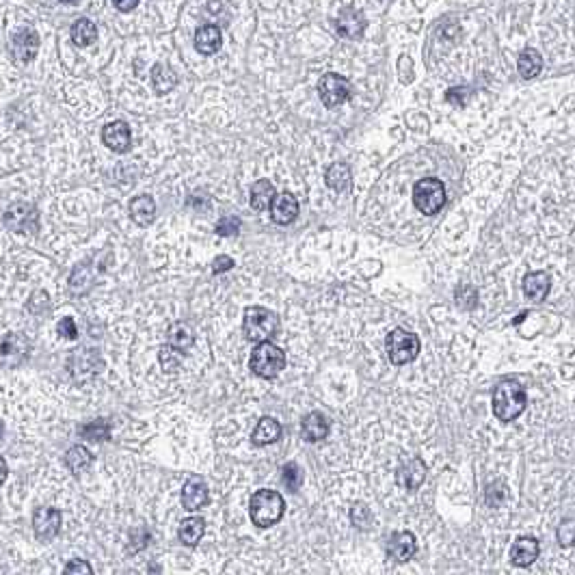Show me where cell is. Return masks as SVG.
Returning a JSON list of instances; mask_svg holds the SVG:
<instances>
[{
	"label": "cell",
	"mask_w": 575,
	"mask_h": 575,
	"mask_svg": "<svg viewBox=\"0 0 575 575\" xmlns=\"http://www.w3.org/2000/svg\"><path fill=\"white\" fill-rule=\"evenodd\" d=\"M461 95H467V89H465V87H452V89L446 91V100H448V102H454V104H459V106H463L465 100H463Z\"/></svg>",
	"instance_id": "cell-41"
},
{
	"label": "cell",
	"mask_w": 575,
	"mask_h": 575,
	"mask_svg": "<svg viewBox=\"0 0 575 575\" xmlns=\"http://www.w3.org/2000/svg\"><path fill=\"white\" fill-rule=\"evenodd\" d=\"M65 575H93V569L89 562L85 560H70L67 567H65Z\"/></svg>",
	"instance_id": "cell-38"
},
{
	"label": "cell",
	"mask_w": 575,
	"mask_h": 575,
	"mask_svg": "<svg viewBox=\"0 0 575 575\" xmlns=\"http://www.w3.org/2000/svg\"><path fill=\"white\" fill-rule=\"evenodd\" d=\"M517 67H519V74L524 78H528V81H530V78H537L541 74V70H543V56L537 50L528 48V50L521 52Z\"/></svg>",
	"instance_id": "cell-28"
},
{
	"label": "cell",
	"mask_w": 575,
	"mask_h": 575,
	"mask_svg": "<svg viewBox=\"0 0 575 575\" xmlns=\"http://www.w3.org/2000/svg\"><path fill=\"white\" fill-rule=\"evenodd\" d=\"M63 5H78V0H61Z\"/></svg>",
	"instance_id": "cell-45"
},
{
	"label": "cell",
	"mask_w": 575,
	"mask_h": 575,
	"mask_svg": "<svg viewBox=\"0 0 575 575\" xmlns=\"http://www.w3.org/2000/svg\"><path fill=\"white\" fill-rule=\"evenodd\" d=\"M33 530L39 541H44V543L52 541L58 534V530H61V512L50 506L37 508L33 515Z\"/></svg>",
	"instance_id": "cell-9"
},
{
	"label": "cell",
	"mask_w": 575,
	"mask_h": 575,
	"mask_svg": "<svg viewBox=\"0 0 575 575\" xmlns=\"http://www.w3.org/2000/svg\"><path fill=\"white\" fill-rule=\"evenodd\" d=\"M182 504L186 510H200L208 504V485L200 476H191L182 489Z\"/></svg>",
	"instance_id": "cell-16"
},
{
	"label": "cell",
	"mask_w": 575,
	"mask_h": 575,
	"mask_svg": "<svg viewBox=\"0 0 575 575\" xmlns=\"http://www.w3.org/2000/svg\"><path fill=\"white\" fill-rule=\"evenodd\" d=\"M385 346H387L389 362L396 364V366H405V364L413 362L415 357H418V353H420V338L415 333L405 331V329H394L387 335Z\"/></svg>",
	"instance_id": "cell-6"
},
{
	"label": "cell",
	"mask_w": 575,
	"mask_h": 575,
	"mask_svg": "<svg viewBox=\"0 0 575 575\" xmlns=\"http://www.w3.org/2000/svg\"><path fill=\"white\" fill-rule=\"evenodd\" d=\"M204 532H206V521L202 517H188L180 524V530H177V534H180V541L184 545H197L202 541L204 537Z\"/></svg>",
	"instance_id": "cell-26"
},
{
	"label": "cell",
	"mask_w": 575,
	"mask_h": 575,
	"mask_svg": "<svg viewBox=\"0 0 575 575\" xmlns=\"http://www.w3.org/2000/svg\"><path fill=\"white\" fill-rule=\"evenodd\" d=\"M350 517H353V524H355V526H359V528H362V519H366V521L370 524L372 515H370V510H368L366 506L357 504V506L353 508V515H350Z\"/></svg>",
	"instance_id": "cell-40"
},
{
	"label": "cell",
	"mask_w": 575,
	"mask_h": 575,
	"mask_svg": "<svg viewBox=\"0 0 575 575\" xmlns=\"http://www.w3.org/2000/svg\"><path fill=\"white\" fill-rule=\"evenodd\" d=\"M301 432L307 442H321L329 432V420L321 411H314V413L305 415V420L301 424Z\"/></svg>",
	"instance_id": "cell-21"
},
{
	"label": "cell",
	"mask_w": 575,
	"mask_h": 575,
	"mask_svg": "<svg viewBox=\"0 0 575 575\" xmlns=\"http://www.w3.org/2000/svg\"><path fill=\"white\" fill-rule=\"evenodd\" d=\"M128 210H130V219L136 225L145 227L154 221V216H156V202H154V197H149V195H138L130 202Z\"/></svg>",
	"instance_id": "cell-20"
},
{
	"label": "cell",
	"mask_w": 575,
	"mask_h": 575,
	"mask_svg": "<svg viewBox=\"0 0 575 575\" xmlns=\"http://www.w3.org/2000/svg\"><path fill=\"white\" fill-rule=\"evenodd\" d=\"M560 547H575V521H562L556 530Z\"/></svg>",
	"instance_id": "cell-35"
},
{
	"label": "cell",
	"mask_w": 575,
	"mask_h": 575,
	"mask_svg": "<svg viewBox=\"0 0 575 575\" xmlns=\"http://www.w3.org/2000/svg\"><path fill=\"white\" fill-rule=\"evenodd\" d=\"M551 288V277L545 270L539 273H528L524 277V292L532 301H545Z\"/></svg>",
	"instance_id": "cell-19"
},
{
	"label": "cell",
	"mask_w": 575,
	"mask_h": 575,
	"mask_svg": "<svg viewBox=\"0 0 575 575\" xmlns=\"http://www.w3.org/2000/svg\"><path fill=\"white\" fill-rule=\"evenodd\" d=\"M113 7L122 13H130L132 9L138 7V0H113Z\"/></svg>",
	"instance_id": "cell-44"
},
{
	"label": "cell",
	"mask_w": 575,
	"mask_h": 575,
	"mask_svg": "<svg viewBox=\"0 0 575 575\" xmlns=\"http://www.w3.org/2000/svg\"><path fill=\"white\" fill-rule=\"evenodd\" d=\"M424 478H426V463L420 457L403 459L398 469H396V483L407 491L418 489L424 483Z\"/></svg>",
	"instance_id": "cell-10"
},
{
	"label": "cell",
	"mask_w": 575,
	"mask_h": 575,
	"mask_svg": "<svg viewBox=\"0 0 575 575\" xmlns=\"http://www.w3.org/2000/svg\"><path fill=\"white\" fill-rule=\"evenodd\" d=\"M457 305L461 309H473L478 305V292L473 286H459L457 290Z\"/></svg>",
	"instance_id": "cell-33"
},
{
	"label": "cell",
	"mask_w": 575,
	"mask_h": 575,
	"mask_svg": "<svg viewBox=\"0 0 575 575\" xmlns=\"http://www.w3.org/2000/svg\"><path fill=\"white\" fill-rule=\"evenodd\" d=\"M229 268H234V260L232 257H227V255H219L214 260V264H212V270L219 275V273H225V270H229Z\"/></svg>",
	"instance_id": "cell-42"
},
{
	"label": "cell",
	"mask_w": 575,
	"mask_h": 575,
	"mask_svg": "<svg viewBox=\"0 0 575 575\" xmlns=\"http://www.w3.org/2000/svg\"><path fill=\"white\" fill-rule=\"evenodd\" d=\"M175 85H177V74L171 67H167L163 63L154 65V70H152V87H154L156 93H161V95L169 93Z\"/></svg>",
	"instance_id": "cell-25"
},
{
	"label": "cell",
	"mask_w": 575,
	"mask_h": 575,
	"mask_svg": "<svg viewBox=\"0 0 575 575\" xmlns=\"http://www.w3.org/2000/svg\"><path fill=\"white\" fill-rule=\"evenodd\" d=\"M280 437H282V424L273 418H262L253 430V444L257 446H268Z\"/></svg>",
	"instance_id": "cell-24"
},
{
	"label": "cell",
	"mask_w": 575,
	"mask_h": 575,
	"mask_svg": "<svg viewBox=\"0 0 575 575\" xmlns=\"http://www.w3.org/2000/svg\"><path fill=\"white\" fill-rule=\"evenodd\" d=\"M335 31L344 39H362L366 31V17L362 11L353 7H344L340 15L335 17Z\"/></svg>",
	"instance_id": "cell-11"
},
{
	"label": "cell",
	"mask_w": 575,
	"mask_h": 575,
	"mask_svg": "<svg viewBox=\"0 0 575 575\" xmlns=\"http://www.w3.org/2000/svg\"><path fill=\"white\" fill-rule=\"evenodd\" d=\"M37 221H39L37 208L31 206V204H26V202L13 204V206L5 212V223H7V227L13 229V232L35 234V232H37Z\"/></svg>",
	"instance_id": "cell-8"
},
{
	"label": "cell",
	"mask_w": 575,
	"mask_h": 575,
	"mask_svg": "<svg viewBox=\"0 0 575 575\" xmlns=\"http://www.w3.org/2000/svg\"><path fill=\"white\" fill-rule=\"evenodd\" d=\"M275 188L268 180H257L253 186H251V208L255 212H264L266 208L273 206L275 202Z\"/></svg>",
	"instance_id": "cell-23"
},
{
	"label": "cell",
	"mask_w": 575,
	"mask_h": 575,
	"mask_svg": "<svg viewBox=\"0 0 575 575\" xmlns=\"http://www.w3.org/2000/svg\"><path fill=\"white\" fill-rule=\"evenodd\" d=\"M318 95H321V100L327 108H335V106L348 102L350 85H348V81L344 76L329 72L318 81Z\"/></svg>",
	"instance_id": "cell-7"
},
{
	"label": "cell",
	"mask_w": 575,
	"mask_h": 575,
	"mask_svg": "<svg viewBox=\"0 0 575 575\" xmlns=\"http://www.w3.org/2000/svg\"><path fill=\"white\" fill-rule=\"evenodd\" d=\"M249 510H251V519H253L255 526L268 528V526H275L284 517L286 502L282 498V493L270 491V489H262V491L253 493Z\"/></svg>",
	"instance_id": "cell-2"
},
{
	"label": "cell",
	"mask_w": 575,
	"mask_h": 575,
	"mask_svg": "<svg viewBox=\"0 0 575 575\" xmlns=\"http://www.w3.org/2000/svg\"><path fill=\"white\" fill-rule=\"evenodd\" d=\"M415 549H418V543H415L411 532H396L387 541V553L398 562H407L409 558H413Z\"/></svg>",
	"instance_id": "cell-17"
},
{
	"label": "cell",
	"mask_w": 575,
	"mask_h": 575,
	"mask_svg": "<svg viewBox=\"0 0 575 575\" xmlns=\"http://www.w3.org/2000/svg\"><path fill=\"white\" fill-rule=\"evenodd\" d=\"M83 435L87 439H108L111 437V424L106 420H95L83 428Z\"/></svg>",
	"instance_id": "cell-32"
},
{
	"label": "cell",
	"mask_w": 575,
	"mask_h": 575,
	"mask_svg": "<svg viewBox=\"0 0 575 575\" xmlns=\"http://www.w3.org/2000/svg\"><path fill=\"white\" fill-rule=\"evenodd\" d=\"M325 182L329 188H333L335 193H346L353 184V175H350V169L348 165L344 163H333L327 173H325Z\"/></svg>",
	"instance_id": "cell-22"
},
{
	"label": "cell",
	"mask_w": 575,
	"mask_h": 575,
	"mask_svg": "<svg viewBox=\"0 0 575 575\" xmlns=\"http://www.w3.org/2000/svg\"><path fill=\"white\" fill-rule=\"evenodd\" d=\"M485 498H487V504L491 508H498L504 500H506V487L502 483H493L489 485V489L485 491Z\"/></svg>",
	"instance_id": "cell-36"
},
{
	"label": "cell",
	"mask_w": 575,
	"mask_h": 575,
	"mask_svg": "<svg viewBox=\"0 0 575 575\" xmlns=\"http://www.w3.org/2000/svg\"><path fill=\"white\" fill-rule=\"evenodd\" d=\"M193 340H195V335H193V329L186 325V323H173L169 327V344L177 350H188L193 346Z\"/></svg>",
	"instance_id": "cell-29"
},
{
	"label": "cell",
	"mask_w": 575,
	"mask_h": 575,
	"mask_svg": "<svg viewBox=\"0 0 575 575\" xmlns=\"http://www.w3.org/2000/svg\"><path fill=\"white\" fill-rule=\"evenodd\" d=\"M282 480H284V485L290 489V491H294V489H299L301 487V483H303V471H301V467L299 465H286L284 467V473H282Z\"/></svg>",
	"instance_id": "cell-34"
},
{
	"label": "cell",
	"mask_w": 575,
	"mask_h": 575,
	"mask_svg": "<svg viewBox=\"0 0 575 575\" xmlns=\"http://www.w3.org/2000/svg\"><path fill=\"white\" fill-rule=\"evenodd\" d=\"M223 46V33L214 24H204L195 33V48L202 54H214Z\"/></svg>",
	"instance_id": "cell-18"
},
{
	"label": "cell",
	"mask_w": 575,
	"mask_h": 575,
	"mask_svg": "<svg viewBox=\"0 0 575 575\" xmlns=\"http://www.w3.org/2000/svg\"><path fill=\"white\" fill-rule=\"evenodd\" d=\"M238 229H241V219H236V216H225L216 225V234L219 236H236Z\"/></svg>",
	"instance_id": "cell-37"
},
{
	"label": "cell",
	"mask_w": 575,
	"mask_h": 575,
	"mask_svg": "<svg viewBox=\"0 0 575 575\" xmlns=\"http://www.w3.org/2000/svg\"><path fill=\"white\" fill-rule=\"evenodd\" d=\"M161 364L165 368V372H171V370H177L182 364V350L173 348L171 344L163 346L161 348Z\"/></svg>",
	"instance_id": "cell-31"
},
{
	"label": "cell",
	"mask_w": 575,
	"mask_h": 575,
	"mask_svg": "<svg viewBox=\"0 0 575 575\" xmlns=\"http://www.w3.org/2000/svg\"><path fill=\"white\" fill-rule=\"evenodd\" d=\"M270 216L277 225H290L299 216V202L292 193H280L270 206Z\"/></svg>",
	"instance_id": "cell-13"
},
{
	"label": "cell",
	"mask_w": 575,
	"mask_h": 575,
	"mask_svg": "<svg viewBox=\"0 0 575 575\" xmlns=\"http://www.w3.org/2000/svg\"><path fill=\"white\" fill-rule=\"evenodd\" d=\"M491 403H493L495 418L502 422H512L526 411L528 394H526L524 385H519L517 381H502L493 389Z\"/></svg>",
	"instance_id": "cell-1"
},
{
	"label": "cell",
	"mask_w": 575,
	"mask_h": 575,
	"mask_svg": "<svg viewBox=\"0 0 575 575\" xmlns=\"http://www.w3.org/2000/svg\"><path fill=\"white\" fill-rule=\"evenodd\" d=\"M446 204V186L435 177H424L413 186V206L422 214H437Z\"/></svg>",
	"instance_id": "cell-4"
},
{
	"label": "cell",
	"mask_w": 575,
	"mask_h": 575,
	"mask_svg": "<svg viewBox=\"0 0 575 575\" xmlns=\"http://www.w3.org/2000/svg\"><path fill=\"white\" fill-rule=\"evenodd\" d=\"M58 335H61V338H67V340H76V335H78V329H76V323H74V318H63L61 323H58Z\"/></svg>",
	"instance_id": "cell-39"
},
{
	"label": "cell",
	"mask_w": 575,
	"mask_h": 575,
	"mask_svg": "<svg viewBox=\"0 0 575 575\" xmlns=\"http://www.w3.org/2000/svg\"><path fill=\"white\" fill-rule=\"evenodd\" d=\"M65 463H67V467H70L74 473H83L85 469L91 467V463H93V454H91L85 446H74V448H70V452H67Z\"/></svg>",
	"instance_id": "cell-30"
},
{
	"label": "cell",
	"mask_w": 575,
	"mask_h": 575,
	"mask_svg": "<svg viewBox=\"0 0 575 575\" xmlns=\"http://www.w3.org/2000/svg\"><path fill=\"white\" fill-rule=\"evenodd\" d=\"M541 545L534 537H519L510 547V562L515 567H530L537 562Z\"/></svg>",
	"instance_id": "cell-15"
},
{
	"label": "cell",
	"mask_w": 575,
	"mask_h": 575,
	"mask_svg": "<svg viewBox=\"0 0 575 575\" xmlns=\"http://www.w3.org/2000/svg\"><path fill=\"white\" fill-rule=\"evenodd\" d=\"M286 366V355L280 346L270 342H260L251 353V370L262 376V379H273Z\"/></svg>",
	"instance_id": "cell-5"
},
{
	"label": "cell",
	"mask_w": 575,
	"mask_h": 575,
	"mask_svg": "<svg viewBox=\"0 0 575 575\" xmlns=\"http://www.w3.org/2000/svg\"><path fill=\"white\" fill-rule=\"evenodd\" d=\"M11 50L17 61L29 63L39 50V35L33 29H17L11 35Z\"/></svg>",
	"instance_id": "cell-12"
},
{
	"label": "cell",
	"mask_w": 575,
	"mask_h": 575,
	"mask_svg": "<svg viewBox=\"0 0 575 575\" xmlns=\"http://www.w3.org/2000/svg\"><path fill=\"white\" fill-rule=\"evenodd\" d=\"M70 35H72V42H74L76 46L85 48V46H91V44L95 42V39H97V29H95V24L91 22V19L81 17L78 22H74Z\"/></svg>",
	"instance_id": "cell-27"
},
{
	"label": "cell",
	"mask_w": 575,
	"mask_h": 575,
	"mask_svg": "<svg viewBox=\"0 0 575 575\" xmlns=\"http://www.w3.org/2000/svg\"><path fill=\"white\" fill-rule=\"evenodd\" d=\"M102 141L108 149H113L115 154H124L130 149L132 143V134H130V126L126 122H113L108 126H104L102 130Z\"/></svg>",
	"instance_id": "cell-14"
},
{
	"label": "cell",
	"mask_w": 575,
	"mask_h": 575,
	"mask_svg": "<svg viewBox=\"0 0 575 575\" xmlns=\"http://www.w3.org/2000/svg\"><path fill=\"white\" fill-rule=\"evenodd\" d=\"M398 65H400V70H398V72H400V78H403V83H411V81H413V74H409V67H411V58H409L407 54H403V56H400V63H398Z\"/></svg>",
	"instance_id": "cell-43"
},
{
	"label": "cell",
	"mask_w": 575,
	"mask_h": 575,
	"mask_svg": "<svg viewBox=\"0 0 575 575\" xmlns=\"http://www.w3.org/2000/svg\"><path fill=\"white\" fill-rule=\"evenodd\" d=\"M243 331L251 342H268L277 331V316L266 307H249L243 318Z\"/></svg>",
	"instance_id": "cell-3"
}]
</instances>
